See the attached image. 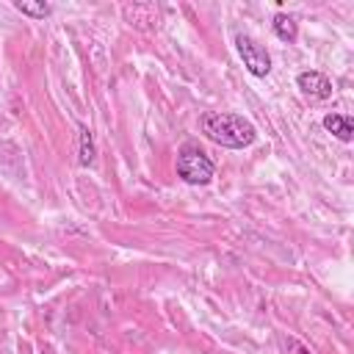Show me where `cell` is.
Segmentation results:
<instances>
[{"label": "cell", "mask_w": 354, "mask_h": 354, "mask_svg": "<svg viewBox=\"0 0 354 354\" xmlns=\"http://www.w3.org/2000/svg\"><path fill=\"white\" fill-rule=\"evenodd\" d=\"M324 127L340 141H351V136H354V122H351V116H343V113H326Z\"/></svg>", "instance_id": "5b68a950"}, {"label": "cell", "mask_w": 354, "mask_h": 354, "mask_svg": "<svg viewBox=\"0 0 354 354\" xmlns=\"http://www.w3.org/2000/svg\"><path fill=\"white\" fill-rule=\"evenodd\" d=\"M296 86L310 94V97H318V100H326L332 94V80L324 75V72H315V69H307V72H299L296 77Z\"/></svg>", "instance_id": "277c9868"}, {"label": "cell", "mask_w": 354, "mask_h": 354, "mask_svg": "<svg viewBox=\"0 0 354 354\" xmlns=\"http://www.w3.org/2000/svg\"><path fill=\"white\" fill-rule=\"evenodd\" d=\"M213 160L194 144H185L180 152H177V177L188 185H207L213 180Z\"/></svg>", "instance_id": "7a4b0ae2"}, {"label": "cell", "mask_w": 354, "mask_h": 354, "mask_svg": "<svg viewBox=\"0 0 354 354\" xmlns=\"http://www.w3.org/2000/svg\"><path fill=\"white\" fill-rule=\"evenodd\" d=\"M202 133L218 144V147H227V149H243L249 147L257 133H254V124L249 119H243L241 113H230V111H210L202 116Z\"/></svg>", "instance_id": "6da1fadb"}, {"label": "cell", "mask_w": 354, "mask_h": 354, "mask_svg": "<svg viewBox=\"0 0 354 354\" xmlns=\"http://www.w3.org/2000/svg\"><path fill=\"white\" fill-rule=\"evenodd\" d=\"M271 28H274L277 39H282V41H288V44H290V41H296V36H299V28H296L293 17H288V14H274Z\"/></svg>", "instance_id": "8992f818"}, {"label": "cell", "mask_w": 354, "mask_h": 354, "mask_svg": "<svg viewBox=\"0 0 354 354\" xmlns=\"http://www.w3.org/2000/svg\"><path fill=\"white\" fill-rule=\"evenodd\" d=\"M80 155H77V160H80V166H91L94 163V155H97V149H94V136H91V130L86 127V124H80Z\"/></svg>", "instance_id": "52a82bcc"}, {"label": "cell", "mask_w": 354, "mask_h": 354, "mask_svg": "<svg viewBox=\"0 0 354 354\" xmlns=\"http://www.w3.org/2000/svg\"><path fill=\"white\" fill-rule=\"evenodd\" d=\"M14 8L22 11V14H28V17H33V19H44L53 11L50 3H33V0H14Z\"/></svg>", "instance_id": "ba28073f"}, {"label": "cell", "mask_w": 354, "mask_h": 354, "mask_svg": "<svg viewBox=\"0 0 354 354\" xmlns=\"http://www.w3.org/2000/svg\"><path fill=\"white\" fill-rule=\"evenodd\" d=\"M235 47H238V55H241L243 66L249 69V75L266 77V75L271 72V55H268V50H266L263 44H257L252 36L238 33V36H235Z\"/></svg>", "instance_id": "3957f363"}, {"label": "cell", "mask_w": 354, "mask_h": 354, "mask_svg": "<svg viewBox=\"0 0 354 354\" xmlns=\"http://www.w3.org/2000/svg\"><path fill=\"white\" fill-rule=\"evenodd\" d=\"M285 348H288V354H313L310 346H304V343H301L299 337H293V335L285 337Z\"/></svg>", "instance_id": "9c48e42d"}]
</instances>
